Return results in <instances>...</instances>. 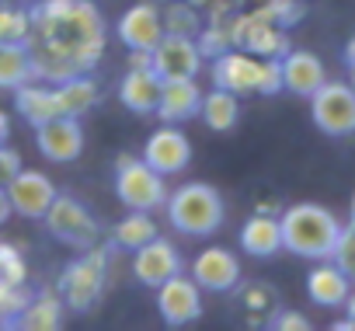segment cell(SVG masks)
<instances>
[{
	"label": "cell",
	"mask_w": 355,
	"mask_h": 331,
	"mask_svg": "<svg viewBox=\"0 0 355 331\" xmlns=\"http://www.w3.org/2000/svg\"><path fill=\"white\" fill-rule=\"evenodd\" d=\"M150 67L160 80H178V77H199L206 67V56L199 53V42L189 35H171L164 32L160 42L150 49Z\"/></svg>",
	"instance_id": "cell-9"
},
{
	"label": "cell",
	"mask_w": 355,
	"mask_h": 331,
	"mask_svg": "<svg viewBox=\"0 0 355 331\" xmlns=\"http://www.w3.org/2000/svg\"><path fill=\"white\" fill-rule=\"evenodd\" d=\"M213 84L223 91L241 94H279L282 91V67L275 56H254L248 49H227L213 56Z\"/></svg>",
	"instance_id": "cell-4"
},
{
	"label": "cell",
	"mask_w": 355,
	"mask_h": 331,
	"mask_svg": "<svg viewBox=\"0 0 355 331\" xmlns=\"http://www.w3.org/2000/svg\"><path fill=\"white\" fill-rule=\"evenodd\" d=\"M261 11H265V15H268L279 28H289V25H296V22L303 18L300 0H265Z\"/></svg>",
	"instance_id": "cell-33"
},
{
	"label": "cell",
	"mask_w": 355,
	"mask_h": 331,
	"mask_svg": "<svg viewBox=\"0 0 355 331\" xmlns=\"http://www.w3.org/2000/svg\"><path fill=\"white\" fill-rule=\"evenodd\" d=\"M199 119H202L213 133H230V129L237 126V119H241V101H237V94H234V91H223V87L202 94Z\"/></svg>",
	"instance_id": "cell-25"
},
{
	"label": "cell",
	"mask_w": 355,
	"mask_h": 331,
	"mask_svg": "<svg viewBox=\"0 0 355 331\" xmlns=\"http://www.w3.org/2000/svg\"><path fill=\"white\" fill-rule=\"evenodd\" d=\"M15 108L25 115V122L35 129L49 119H60L63 115V105H60V94H56V84H46V80H25L21 87H15Z\"/></svg>",
	"instance_id": "cell-19"
},
{
	"label": "cell",
	"mask_w": 355,
	"mask_h": 331,
	"mask_svg": "<svg viewBox=\"0 0 355 331\" xmlns=\"http://www.w3.org/2000/svg\"><path fill=\"white\" fill-rule=\"evenodd\" d=\"M115 35L119 42L129 49V53H150L160 35H164V22H160V11L153 4H132L119 25H115Z\"/></svg>",
	"instance_id": "cell-16"
},
{
	"label": "cell",
	"mask_w": 355,
	"mask_h": 331,
	"mask_svg": "<svg viewBox=\"0 0 355 331\" xmlns=\"http://www.w3.org/2000/svg\"><path fill=\"white\" fill-rule=\"evenodd\" d=\"M160 230H157V220L146 213V210H129V217H122L115 227H112V248L119 251H136L143 248L146 241H153Z\"/></svg>",
	"instance_id": "cell-24"
},
{
	"label": "cell",
	"mask_w": 355,
	"mask_h": 331,
	"mask_svg": "<svg viewBox=\"0 0 355 331\" xmlns=\"http://www.w3.org/2000/svg\"><path fill=\"white\" fill-rule=\"evenodd\" d=\"M331 262L355 282V223H348V227L338 230V241L331 248Z\"/></svg>",
	"instance_id": "cell-30"
},
{
	"label": "cell",
	"mask_w": 355,
	"mask_h": 331,
	"mask_svg": "<svg viewBox=\"0 0 355 331\" xmlns=\"http://www.w3.org/2000/svg\"><path fill=\"white\" fill-rule=\"evenodd\" d=\"M63 296L53 293V289H42V293H32L28 303L21 307V314L15 317L11 328H25V331H53L63 324Z\"/></svg>",
	"instance_id": "cell-22"
},
{
	"label": "cell",
	"mask_w": 355,
	"mask_h": 331,
	"mask_svg": "<svg viewBox=\"0 0 355 331\" xmlns=\"http://www.w3.org/2000/svg\"><path fill=\"white\" fill-rule=\"evenodd\" d=\"M157 310H160V321L167 328H182V324H192L199 321L202 314V289L192 275H171L157 286Z\"/></svg>",
	"instance_id": "cell-10"
},
{
	"label": "cell",
	"mask_w": 355,
	"mask_h": 331,
	"mask_svg": "<svg viewBox=\"0 0 355 331\" xmlns=\"http://www.w3.org/2000/svg\"><path fill=\"white\" fill-rule=\"evenodd\" d=\"M310 119L324 136H352L355 133V87L345 80H324L310 94Z\"/></svg>",
	"instance_id": "cell-8"
},
{
	"label": "cell",
	"mask_w": 355,
	"mask_h": 331,
	"mask_svg": "<svg viewBox=\"0 0 355 331\" xmlns=\"http://www.w3.org/2000/svg\"><path fill=\"white\" fill-rule=\"evenodd\" d=\"M21 168H25V164H21V153H18L15 146H4V143H0V185H8Z\"/></svg>",
	"instance_id": "cell-34"
},
{
	"label": "cell",
	"mask_w": 355,
	"mask_h": 331,
	"mask_svg": "<svg viewBox=\"0 0 355 331\" xmlns=\"http://www.w3.org/2000/svg\"><path fill=\"white\" fill-rule=\"evenodd\" d=\"M164 210H167V223L178 234H185V237H209L227 220L223 196L213 185H206V182L178 185L174 192H167Z\"/></svg>",
	"instance_id": "cell-3"
},
{
	"label": "cell",
	"mask_w": 355,
	"mask_h": 331,
	"mask_svg": "<svg viewBox=\"0 0 355 331\" xmlns=\"http://www.w3.org/2000/svg\"><path fill=\"white\" fill-rule=\"evenodd\" d=\"M105 265H108V248H87L84 258L70 262L60 275V296L70 310L87 314L101 303L105 296Z\"/></svg>",
	"instance_id": "cell-5"
},
{
	"label": "cell",
	"mask_w": 355,
	"mask_h": 331,
	"mask_svg": "<svg viewBox=\"0 0 355 331\" xmlns=\"http://www.w3.org/2000/svg\"><path fill=\"white\" fill-rule=\"evenodd\" d=\"M279 67H282V91H293L300 98H310L327 80L320 56L306 49H289L286 56H279Z\"/></svg>",
	"instance_id": "cell-18"
},
{
	"label": "cell",
	"mask_w": 355,
	"mask_h": 331,
	"mask_svg": "<svg viewBox=\"0 0 355 331\" xmlns=\"http://www.w3.org/2000/svg\"><path fill=\"white\" fill-rule=\"evenodd\" d=\"M244 303H248V310H254V314H265V310L272 307V293H268L265 286H251V289L244 293Z\"/></svg>",
	"instance_id": "cell-36"
},
{
	"label": "cell",
	"mask_w": 355,
	"mask_h": 331,
	"mask_svg": "<svg viewBox=\"0 0 355 331\" xmlns=\"http://www.w3.org/2000/svg\"><path fill=\"white\" fill-rule=\"evenodd\" d=\"M115 196L125 210H164V199H167V185H164V175L153 171L143 157H132V153H122L119 164H115Z\"/></svg>",
	"instance_id": "cell-6"
},
{
	"label": "cell",
	"mask_w": 355,
	"mask_h": 331,
	"mask_svg": "<svg viewBox=\"0 0 355 331\" xmlns=\"http://www.w3.org/2000/svg\"><path fill=\"white\" fill-rule=\"evenodd\" d=\"M28 18V53L35 80L60 84L98 67L105 53V22L91 0H39Z\"/></svg>",
	"instance_id": "cell-1"
},
{
	"label": "cell",
	"mask_w": 355,
	"mask_h": 331,
	"mask_svg": "<svg viewBox=\"0 0 355 331\" xmlns=\"http://www.w3.org/2000/svg\"><path fill=\"white\" fill-rule=\"evenodd\" d=\"M202 105V87L196 77H178V80H160V98H157V119L164 122H185L199 115Z\"/></svg>",
	"instance_id": "cell-17"
},
{
	"label": "cell",
	"mask_w": 355,
	"mask_h": 331,
	"mask_svg": "<svg viewBox=\"0 0 355 331\" xmlns=\"http://www.w3.org/2000/svg\"><path fill=\"white\" fill-rule=\"evenodd\" d=\"M241 248L251 258H275L282 251V230H279V217L268 213H254L244 230H241Z\"/></svg>",
	"instance_id": "cell-23"
},
{
	"label": "cell",
	"mask_w": 355,
	"mask_h": 331,
	"mask_svg": "<svg viewBox=\"0 0 355 331\" xmlns=\"http://www.w3.org/2000/svg\"><path fill=\"white\" fill-rule=\"evenodd\" d=\"M272 328H279V331H310V321L300 310H275Z\"/></svg>",
	"instance_id": "cell-35"
},
{
	"label": "cell",
	"mask_w": 355,
	"mask_h": 331,
	"mask_svg": "<svg viewBox=\"0 0 355 331\" xmlns=\"http://www.w3.org/2000/svg\"><path fill=\"white\" fill-rule=\"evenodd\" d=\"M192 279L199 282V289L230 293L241 282V258L230 248H206L192 262Z\"/></svg>",
	"instance_id": "cell-15"
},
{
	"label": "cell",
	"mask_w": 355,
	"mask_h": 331,
	"mask_svg": "<svg viewBox=\"0 0 355 331\" xmlns=\"http://www.w3.org/2000/svg\"><path fill=\"white\" fill-rule=\"evenodd\" d=\"M345 63H348V74H352V87H355V39L348 42V49H345Z\"/></svg>",
	"instance_id": "cell-39"
},
{
	"label": "cell",
	"mask_w": 355,
	"mask_h": 331,
	"mask_svg": "<svg viewBox=\"0 0 355 331\" xmlns=\"http://www.w3.org/2000/svg\"><path fill=\"white\" fill-rule=\"evenodd\" d=\"M32 18L18 8H0V42H28Z\"/></svg>",
	"instance_id": "cell-29"
},
{
	"label": "cell",
	"mask_w": 355,
	"mask_h": 331,
	"mask_svg": "<svg viewBox=\"0 0 355 331\" xmlns=\"http://www.w3.org/2000/svg\"><path fill=\"white\" fill-rule=\"evenodd\" d=\"M178 272H182V255H178V248L171 241H164L160 234L132 251V275H136L139 286L157 289L164 279H171Z\"/></svg>",
	"instance_id": "cell-14"
},
{
	"label": "cell",
	"mask_w": 355,
	"mask_h": 331,
	"mask_svg": "<svg viewBox=\"0 0 355 331\" xmlns=\"http://www.w3.org/2000/svg\"><path fill=\"white\" fill-rule=\"evenodd\" d=\"M8 217H11V199H8V189L0 185V227L8 223Z\"/></svg>",
	"instance_id": "cell-37"
},
{
	"label": "cell",
	"mask_w": 355,
	"mask_h": 331,
	"mask_svg": "<svg viewBox=\"0 0 355 331\" xmlns=\"http://www.w3.org/2000/svg\"><path fill=\"white\" fill-rule=\"evenodd\" d=\"M8 136H11V122H8V112L0 108V143H8Z\"/></svg>",
	"instance_id": "cell-40"
},
{
	"label": "cell",
	"mask_w": 355,
	"mask_h": 331,
	"mask_svg": "<svg viewBox=\"0 0 355 331\" xmlns=\"http://www.w3.org/2000/svg\"><path fill=\"white\" fill-rule=\"evenodd\" d=\"M56 94H60V105H63V115H87L94 105H98V80L91 74H77V77H67L56 84Z\"/></svg>",
	"instance_id": "cell-27"
},
{
	"label": "cell",
	"mask_w": 355,
	"mask_h": 331,
	"mask_svg": "<svg viewBox=\"0 0 355 331\" xmlns=\"http://www.w3.org/2000/svg\"><path fill=\"white\" fill-rule=\"evenodd\" d=\"M143 160L160 175H182L192 164V143L182 129L174 126H160L146 136L143 143Z\"/></svg>",
	"instance_id": "cell-11"
},
{
	"label": "cell",
	"mask_w": 355,
	"mask_h": 331,
	"mask_svg": "<svg viewBox=\"0 0 355 331\" xmlns=\"http://www.w3.org/2000/svg\"><path fill=\"white\" fill-rule=\"evenodd\" d=\"M25 275H28V269H25L21 251L15 244H8V241H0V282L25 286Z\"/></svg>",
	"instance_id": "cell-31"
},
{
	"label": "cell",
	"mask_w": 355,
	"mask_h": 331,
	"mask_svg": "<svg viewBox=\"0 0 355 331\" xmlns=\"http://www.w3.org/2000/svg\"><path fill=\"white\" fill-rule=\"evenodd\" d=\"M352 223H355V196H352Z\"/></svg>",
	"instance_id": "cell-41"
},
{
	"label": "cell",
	"mask_w": 355,
	"mask_h": 331,
	"mask_svg": "<svg viewBox=\"0 0 355 331\" xmlns=\"http://www.w3.org/2000/svg\"><path fill=\"white\" fill-rule=\"evenodd\" d=\"M160 22H164V32H171V35H189V39H196V35L202 32V18H199V11H196L192 0L167 4V11L160 15Z\"/></svg>",
	"instance_id": "cell-28"
},
{
	"label": "cell",
	"mask_w": 355,
	"mask_h": 331,
	"mask_svg": "<svg viewBox=\"0 0 355 331\" xmlns=\"http://www.w3.org/2000/svg\"><path fill=\"white\" fill-rule=\"evenodd\" d=\"M348 293H352V279H348L334 262H324V258H320V265L310 269V275H306V296H310L317 307L338 310V307L348 300Z\"/></svg>",
	"instance_id": "cell-21"
},
{
	"label": "cell",
	"mask_w": 355,
	"mask_h": 331,
	"mask_svg": "<svg viewBox=\"0 0 355 331\" xmlns=\"http://www.w3.org/2000/svg\"><path fill=\"white\" fill-rule=\"evenodd\" d=\"M157 98H160V77L153 74V67H129L125 77L119 80V101L132 115H153Z\"/></svg>",
	"instance_id": "cell-20"
},
{
	"label": "cell",
	"mask_w": 355,
	"mask_h": 331,
	"mask_svg": "<svg viewBox=\"0 0 355 331\" xmlns=\"http://www.w3.org/2000/svg\"><path fill=\"white\" fill-rule=\"evenodd\" d=\"M261 4H265V0H261Z\"/></svg>",
	"instance_id": "cell-43"
},
{
	"label": "cell",
	"mask_w": 355,
	"mask_h": 331,
	"mask_svg": "<svg viewBox=\"0 0 355 331\" xmlns=\"http://www.w3.org/2000/svg\"><path fill=\"white\" fill-rule=\"evenodd\" d=\"M0 328H4V321H0Z\"/></svg>",
	"instance_id": "cell-42"
},
{
	"label": "cell",
	"mask_w": 355,
	"mask_h": 331,
	"mask_svg": "<svg viewBox=\"0 0 355 331\" xmlns=\"http://www.w3.org/2000/svg\"><path fill=\"white\" fill-rule=\"evenodd\" d=\"M341 307H345V324L355 328V293H348V300H345Z\"/></svg>",
	"instance_id": "cell-38"
},
{
	"label": "cell",
	"mask_w": 355,
	"mask_h": 331,
	"mask_svg": "<svg viewBox=\"0 0 355 331\" xmlns=\"http://www.w3.org/2000/svg\"><path fill=\"white\" fill-rule=\"evenodd\" d=\"M35 146L46 160L53 164H73L80 153H84V129H80V119L73 115H60V119H49L42 126H35Z\"/></svg>",
	"instance_id": "cell-12"
},
{
	"label": "cell",
	"mask_w": 355,
	"mask_h": 331,
	"mask_svg": "<svg viewBox=\"0 0 355 331\" xmlns=\"http://www.w3.org/2000/svg\"><path fill=\"white\" fill-rule=\"evenodd\" d=\"M4 189L11 199V213H18L21 220H42L56 199V185L42 171H32V168H21Z\"/></svg>",
	"instance_id": "cell-13"
},
{
	"label": "cell",
	"mask_w": 355,
	"mask_h": 331,
	"mask_svg": "<svg viewBox=\"0 0 355 331\" xmlns=\"http://www.w3.org/2000/svg\"><path fill=\"white\" fill-rule=\"evenodd\" d=\"M279 230H282V251L320 262V258H331L341 223L331 210L317 203H296L279 217Z\"/></svg>",
	"instance_id": "cell-2"
},
{
	"label": "cell",
	"mask_w": 355,
	"mask_h": 331,
	"mask_svg": "<svg viewBox=\"0 0 355 331\" xmlns=\"http://www.w3.org/2000/svg\"><path fill=\"white\" fill-rule=\"evenodd\" d=\"M42 223H46V230H49L60 244H67V248H73V251H87V248H94L98 237H101L98 217H94L80 199L60 196V192H56L53 206L46 210Z\"/></svg>",
	"instance_id": "cell-7"
},
{
	"label": "cell",
	"mask_w": 355,
	"mask_h": 331,
	"mask_svg": "<svg viewBox=\"0 0 355 331\" xmlns=\"http://www.w3.org/2000/svg\"><path fill=\"white\" fill-rule=\"evenodd\" d=\"M196 42H199V53H202L206 60H213V56H220V53H227V49L234 46L230 28H220V22L209 25V28H202V32L196 35Z\"/></svg>",
	"instance_id": "cell-32"
},
{
	"label": "cell",
	"mask_w": 355,
	"mask_h": 331,
	"mask_svg": "<svg viewBox=\"0 0 355 331\" xmlns=\"http://www.w3.org/2000/svg\"><path fill=\"white\" fill-rule=\"evenodd\" d=\"M25 80H35L28 42H0V91H15Z\"/></svg>",
	"instance_id": "cell-26"
}]
</instances>
